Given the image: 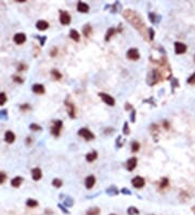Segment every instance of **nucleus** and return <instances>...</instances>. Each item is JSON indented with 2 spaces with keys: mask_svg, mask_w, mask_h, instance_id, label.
I'll use <instances>...</instances> for the list:
<instances>
[{
  "mask_svg": "<svg viewBox=\"0 0 195 215\" xmlns=\"http://www.w3.org/2000/svg\"><path fill=\"white\" fill-rule=\"evenodd\" d=\"M23 183V178L22 177H20V176H16L14 177L13 179L11 181V185H12V187H20L21 186V184Z\"/></svg>",
  "mask_w": 195,
  "mask_h": 215,
  "instance_id": "obj_18",
  "label": "nucleus"
},
{
  "mask_svg": "<svg viewBox=\"0 0 195 215\" xmlns=\"http://www.w3.org/2000/svg\"><path fill=\"white\" fill-rule=\"evenodd\" d=\"M26 204H27V207H36L38 205V202L34 199H28L26 201Z\"/></svg>",
  "mask_w": 195,
  "mask_h": 215,
  "instance_id": "obj_21",
  "label": "nucleus"
},
{
  "mask_svg": "<svg viewBox=\"0 0 195 215\" xmlns=\"http://www.w3.org/2000/svg\"><path fill=\"white\" fill-rule=\"evenodd\" d=\"M29 128H31L33 131H39L42 129L41 126H39V125H37V124H35V123L31 124V125H29Z\"/></svg>",
  "mask_w": 195,
  "mask_h": 215,
  "instance_id": "obj_25",
  "label": "nucleus"
},
{
  "mask_svg": "<svg viewBox=\"0 0 195 215\" xmlns=\"http://www.w3.org/2000/svg\"><path fill=\"white\" fill-rule=\"evenodd\" d=\"M127 58L130 59V60H133V61H137L140 58V54H139V51L134 48H131L127 51Z\"/></svg>",
  "mask_w": 195,
  "mask_h": 215,
  "instance_id": "obj_5",
  "label": "nucleus"
},
{
  "mask_svg": "<svg viewBox=\"0 0 195 215\" xmlns=\"http://www.w3.org/2000/svg\"><path fill=\"white\" fill-rule=\"evenodd\" d=\"M91 32H92V28L90 27V25H86V26L84 27V34H85V36L89 37V36H90V34H91Z\"/></svg>",
  "mask_w": 195,
  "mask_h": 215,
  "instance_id": "obj_24",
  "label": "nucleus"
},
{
  "mask_svg": "<svg viewBox=\"0 0 195 215\" xmlns=\"http://www.w3.org/2000/svg\"><path fill=\"white\" fill-rule=\"evenodd\" d=\"M96 184V177L93 176V175H90L86 178V181H85V185H86V187L88 189H91L93 186Z\"/></svg>",
  "mask_w": 195,
  "mask_h": 215,
  "instance_id": "obj_12",
  "label": "nucleus"
},
{
  "mask_svg": "<svg viewBox=\"0 0 195 215\" xmlns=\"http://www.w3.org/2000/svg\"><path fill=\"white\" fill-rule=\"evenodd\" d=\"M137 163H138L137 157H130L126 163L127 169H128V171H133V169H136V166H137Z\"/></svg>",
  "mask_w": 195,
  "mask_h": 215,
  "instance_id": "obj_10",
  "label": "nucleus"
},
{
  "mask_svg": "<svg viewBox=\"0 0 195 215\" xmlns=\"http://www.w3.org/2000/svg\"><path fill=\"white\" fill-rule=\"evenodd\" d=\"M61 128H62V121H55L53 123V126L51 127V133H52V135L57 137L60 135Z\"/></svg>",
  "mask_w": 195,
  "mask_h": 215,
  "instance_id": "obj_4",
  "label": "nucleus"
},
{
  "mask_svg": "<svg viewBox=\"0 0 195 215\" xmlns=\"http://www.w3.org/2000/svg\"><path fill=\"white\" fill-rule=\"evenodd\" d=\"M131 149H132V151H133V152H137V151L140 149V145H139V142H137V141H133V142H132Z\"/></svg>",
  "mask_w": 195,
  "mask_h": 215,
  "instance_id": "obj_29",
  "label": "nucleus"
},
{
  "mask_svg": "<svg viewBox=\"0 0 195 215\" xmlns=\"http://www.w3.org/2000/svg\"><path fill=\"white\" fill-rule=\"evenodd\" d=\"M31 109V107L28 105V104H23L22 107H21V110H29Z\"/></svg>",
  "mask_w": 195,
  "mask_h": 215,
  "instance_id": "obj_38",
  "label": "nucleus"
},
{
  "mask_svg": "<svg viewBox=\"0 0 195 215\" xmlns=\"http://www.w3.org/2000/svg\"><path fill=\"white\" fill-rule=\"evenodd\" d=\"M77 10L79 12H81V13H86V12L89 11V6L87 4L82 2V1H80V2H78V4H77Z\"/></svg>",
  "mask_w": 195,
  "mask_h": 215,
  "instance_id": "obj_16",
  "label": "nucleus"
},
{
  "mask_svg": "<svg viewBox=\"0 0 195 215\" xmlns=\"http://www.w3.org/2000/svg\"><path fill=\"white\" fill-rule=\"evenodd\" d=\"M115 33H116V30H115V28H110V30L107 31V34H106V40H108L110 37H112Z\"/></svg>",
  "mask_w": 195,
  "mask_h": 215,
  "instance_id": "obj_28",
  "label": "nucleus"
},
{
  "mask_svg": "<svg viewBox=\"0 0 195 215\" xmlns=\"http://www.w3.org/2000/svg\"><path fill=\"white\" fill-rule=\"evenodd\" d=\"M13 78H14V82H17V83H23V79H22V78H21V77H17V76H14L13 77Z\"/></svg>",
  "mask_w": 195,
  "mask_h": 215,
  "instance_id": "obj_36",
  "label": "nucleus"
},
{
  "mask_svg": "<svg viewBox=\"0 0 195 215\" xmlns=\"http://www.w3.org/2000/svg\"><path fill=\"white\" fill-rule=\"evenodd\" d=\"M4 140L8 142V143L14 142V140H15V135H14V133L11 131H6V134H4Z\"/></svg>",
  "mask_w": 195,
  "mask_h": 215,
  "instance_id": "obj_13",
  "label": "nucleus"
},
{
  "mask_svg": "<svg viewBox=\"0 0 195 215\" xmlns=\"http://www.w3.org/2000/svg\"><path fill=\"white\" fill-rule=\"evenodd\" d=\"M7 101V96L4 92H0V105H3Z\"/></svg>",
  "mask_w": 195,
  "mask_h": 215,
  "instance_id": "obj_26",
  "label": "nucleus"
},
{
  "mask_svg": "<svg viewBox=\"0 0 195 215\" xmlns=\"http://www.w3.org/2000/svg\"><path fill=\"white\" fill-rule=\"evenodd\" d=\"M31 90H33L35 93H37V95H41V93L45 92V87H43V85H41V84H35V85H33Z\"/></svg>",
  "mask_w": 195,
  "mask_h": 215,
  "instance_id": "obj_14",
  "label": "nucleus"
},
{
  "mask_svg": "<svg viewBox=\"0 0 195 215\" xmlns=\"http://www.w3.org/2000/svg\"><path fill=\"white\" fill-rule=\"evenodd\" d=\"M99 96L101 97V99L103 100V101L107 104V105H111V107H113V105L115 104L114 98H113V97H111L110 95L104 93V92H101V93H99Z\"/></svg>",
  "mask_w": 195,
  "mask_h": 215,
  "instance_id": "obj_3",
  "label": "nucleus"
},
{
  "mask_svg": "<svg viewBox=\"0 0 195 215\" xmlns=\"http://www.w3.org/2000/svg\"><path fill=\"white\" fill-rule=\"evenodd\" d=\"M13 40L17 45H22V44H24V42L26 41V35L24 34V33H17V34L14 35Z\"/></svg>",
  "mask_w": 195,
  "mask_h": 215,
  "instance_id": "obj_7",
  "label": "nucleus"
},
{
  "mask_svg": "<svg viewBox=\"0 0 195 215\" xmlns=\"http://www.w3.org/2000/svg\"><path fill=\"white\" fill-rule=\"evenodd\" d=\"M36 27L38 28L39 31H46L47 28L49 27V23L47 21H43V20H40L36 23Z\"/></svg>",
  "mask_w": 195,
  "mask_h": 215,
  "instance_id": "obj_15",
  "label": "nucleus"
},
{
  "mask_svg": "<svg viewBox=\"0 0 195 215\" xmlns=\"http://www.w3.org/2000/svg\"><path fill=\"white\" fill-rule=\"evenodd\" d=\"M111 215H116V214H111Z\"/></svg>",
  "mask_w": 195,
  "mask_h": 215,
  "instance_id": "obj_39",
  "label": "nucleus"
},
{
  "mask_svg": "<svg viewBox=\"0 0 195 215\" xmlns=\"http://www.w3.org/2000/svg\"><path fill=\"white\" fill-rule=\"evenodd\" d=\"M187 84L195 85V73H193L191 76L187 78Z\"/></svg>",
  "mask_w": 195,
  "mask_h": 215,
  "instance_id": "obj_31",
  "label": "nucleus"
},
{
  "mask_svg": "<svg viewBox=\"0 0 195 215\" xmlns=\"http://www.w3.org/2000/svg\"><path fill=\"white\" fill-rule=\"evenodd\" d=\"M150 18H151V22H152V23H155V22H156V19H155L156 15H155L154 13H150Z\"/></svg>",
  "mask_w": 195,
  "mask_h": 215,
  "instance_id": "obj_35",
  "label": "nucleus"
},
{
  "mask_svg": "<svg viewBox=\"0 0 195 215\" xmlns=\"http://www.w3.org/2000/svg\"><path fill=\"white\" fill-rule=\"evenodd\" d=\"M6 179H7V175L3 172H0V184H3Z\"/></svg>",
  "mask_w": 195,
  "mask_h": 215,
  "instance_id": "obj_33",
  "label": "nucleus"
},
{
  "mask_svg": "<svg viewBox=\"0 0 195 215\" xmlns=\"http://www.w3.org/2000/svg\"><path fill=\"white\" fill-rule=\"evenodd\" d=\"M128 214L129 215H138L139 214V211H138V209H136V207H129L128 209Z\"/></svg>",
  "mask_w": 195,
  "mask_h": 215,
  "instance_id": "obj_27",
  "label": "nucleus"
},
{
  "mask_svg": "<svg viewBox=\"0 0 195 215\" xmlns=\"http://www.w3.org/2000/svg\"><path fill=\"white\" fill-rule=\"evenodd\" d=\"M7 114H8V111H7V110H1V111H0V119H7Z\"/></svg>",
  "mask_w": 195,
  "mask_h": 215,
  "instance_id": "obj_32",
  "label": "nucleus"
},
{
  "mask_svg": "<svg viewBox=\"0 0 195 215\" xmlns=\"http://www.w3.org/2000/svg\"><path fill=\"white\" fill-rule=\"evenodd\" d=\"M19 71H23V70H26V65H25V64H23V63H21V64H20V66H19Z\"/></svg>",
  "mask_w": 195,
  "mask_h": 215,
  "instance_id": "obj_37",
  "label": "nucleus"
},
{
  "mask_svg": "<svg viewBox=\"0 0 195 215\" xmlns=\"http://www.w3.org/2000/svg\"><path fill=\"white\" fill-rule=\"evenodd\" d=\"M69 36H71V38L74 39V40H76V41H78V40L80 39V36H79V34H78V32L75 31V30H72V31H71Z\"/></svg>",
  "mask_w": 195,
  "mask_h": 215,
  "instance_id": "obj_20",
  "label": "nucleus"
},
{
  "mask_svg": "<svg viewBox=\"0 0 195 215\" xmlns=\"http://www.w3.org/2000/svg\"><path fill=\"white\" fill-rule=\"evenodd\" d=\"M144 184H145L144 179L140 176L134 177L133 179H132V185H133V187H136V188H142L144 186Z\"/></svg>",
  "mask_w": 195,
  "mask_h": 215,
  "instance_id": "obj_9",
  "label": "nucleus"
},
{
  "mask_svg": "<svg viewBox=\"0 0 195 215\" xmlns=\"http://www.w3.org/2000/svg\"><path fill=\"white\" fill-rule=\"evenodd\" d=\"M41 176H42V172L39 167H35V169H31V177H33L34 181H39L41 178Z\"/></svg>",
  "mask_w": 195,
  "mask_h": 215,
  "instance_id": "obj_11",
  "label": "nucleus"
},
{
  "mask_svg": "<svg viewBox=\"0 0 195 215\" xmlns=\"http://www.w3.org/2000/svg\"><path fill=\"white\" fill-rule=\"evenodd\" d=\"M52 184H53L54 187L59 188V187H61V186H62V181H61V179H59V178H55V179H53Z\"/></svg>",
  "mask_w": 195,
  "mask_h": 215,
  "instance_id": "obj_30",
  "label": "nucleus"
},
{
  "mask_svg": "<svg viewBox=\"0 0 195 215\" xmlns=\"http://www.w3.org/2000/svg\"><path fill=\"white\" fill-rule=\"evenodd\" d=\"M78 134H79V136H81V137H84L87 141H89V140H92V139H94V135L92 134L91 131H89V129H87V128H81L80 131H78Z\"/></svg>",
  "mask_w": 195,
  "mask_h": 215,
  "instance_id": "obj_2",
  "label": "nucleus"
},
{
  "mask_svg": "<svg viewBox=\"0 0 195 215\" xmlns=\"http://www.w3.org/2000/svg\"><path fill=\"white\" fill-rule=\"evenodd\" d=\"M175 51L177 54H182L187 51V45H184L183 42H176L175 44Z\"/></svg>",
  "mask_w": 195,
  "mask_h": 215,
  "instance_id": "obj_8",
  "label": "nucleus"
},
{
  "mask_svg": "<svg viewBox=\"0 0 195 215\" xmlns=\"http://www.w3.org/2000/svg\"><path fill=\"white\" fill-rule=\"evenodd\" d=\"M51 75L54 77V79H57V81L62 77L61 73H60L59 71H57V70H52V71H51Z\"/></svg>",
  "mask_w": 195,
  "mask_h": 215,
  "instance_id": "obj_23",
  "label": "nucleus"
},
{
  "mask_svg": "<svg viewBox=\"0 0 195 215\" xmlns=\"http://www.w3.org/2000/svg\"><path fill=\"white\" fill-rule=\"evenodd\" d=\"M66 108H67V111L71 117H75V107L72 102H67L66 101Z\"/></svg>",
  "mask_w": 195,
  "mask_h": 215,
  "instance_id": "obj_17",
  "label": "nucleus"
},
{
  "mask_svg": "<svg viewBox=\"0 0 195 215\" xmlns=\"http://www.w3.org/2000/svg\"><path fill=\"white\" fill-rule=\"evenodd\" d=\"M60 22L63 25H67L71 22V15L66 11H61L60 12Z\"/></svg>",
  "mask_w": 195,
  "mask_h": 215,
  "instance_id": "obj_6",
  "label": "nucleus"
},
{
  "mask_svg": "<svg viewBox=\"0 0 195 215\" xmlns=\"http://www.w3.org/2000/svg\"><path fill=\"white\" fill-rule=\"evenodd\" d=\"M124 18H125L136 30H138V31L140 32V34H141L144 38L150 40V36H149L150 28H146L145 23L143 22L142 18L139 15L137 12H134L133 10H125V11H124Z\"/></svg>",
  "mask_w": 195,
  "mask_h": 215,
  "instance_id": "obj_1",
  "label": "nucleus"
},
{
  "mask_svg": "<svg viewBox=\"0 0 195 215\" xmlns=\"http://www.w3.org/2000/svg\"><path fill=\"white\" fill-rule=\"evenodd\" d=\"M96 157H98V153H96V151H92V152H90V153H88L86 155V160L88 162H93Z\"/></svg>",
  "mask_w": 195,
  "mask_h": 215,
  "instance_id": "obj_19",
  "label": "nucleus"
},
{
  "mask_svg": "<svg viewBox=\"0 0 195 215\" xmlns=\"http://www.w3.org/2000/svg\"><path fill=\"white\" fill-rule=\"evenodd\" d=\"M99 214H100V210L98 207H92V209L87 211V215H99Z\"/></svg>",
  "mask_w": 195,
  "mask_h": 215,
  "instance_id": "obj_22",
  "label": "nucleus"
},
{
  "mask_svg": "<svg viewBox=\"0 0 195 215\" xmlns=\"http://www.w3.org/2000/svg\"><path fill=\"white\" fill-rule=\"evenodd\" d=\"M166 186H168V179H167V178H164L161 183V188H165Z\"/></svg>",
  "mask_w": 195,
  "mask_h": 215,
  "instance_id": "obj_34",
  "label": "nucleus"
}]
</instances>
